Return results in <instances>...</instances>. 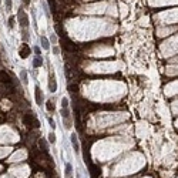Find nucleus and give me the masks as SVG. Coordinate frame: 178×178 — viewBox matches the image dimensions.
Wrapping results in <instances>:
<instances>
[{"instance_id":"obj_1","label":"nucleus","mask_w":178,"mask_h":178,"mask_svg":"<svg viewBox=\"0 0 178 178\" xmlns=\"http://www.w3.org/2000/svg\"><path fill=\"white\" fill-rule=\"evenodd\" d=\"M19 23H20V26H22L23 29H27L29 27V16L26 14L24 10H19Z\"/></svg>"},{"instance_id":"obj_2","label":"nucleus","mask_w":178,"mask_h":178,"mask_svg":"<svg viewBox=\"0 0 178 178\" xmlns=\"http://www.w3.org/2000/svg\"><path fill=\"white\" fill-rule=\"evenodd\" d=\"M0 80H2V83H3V84L9 86L10 88L13 90V83H12V78H10V76L6 73V71H0Z\"/></svg>"},{"instance_id":"obj_3","label":"nucleus","mask_w":178,"mask_h":178,"mask_svg":"<svg viewBox=\"0 0 178 178\" xmlns=\"http://www.w3.org/2000/svg\"><path fill=\"white\" fill-rule=\"evenodd\" d=\"M29 54H30V47L27 44H23L22 49L19 50V56L22 58H26V57H29Z\"/></svg>"},{"instance_id":"obj_4","label":"nucleus","mask_w":178,"mask_h":178,"mask_svg":"<svg viewBox=\"0 0 178 178\" xmlns=\"http://www.w3.org/2000/svg\"><path fill=\"white\" fill-rule=\"evenodd\" d=\"M49 88L51 93H54L56 90H57V81H56L54 76H51V74H50V77H49Z\"/></svg>"},{"instance_id":"obj_5","label":"nucleus","mask_w":178,"mask_h":178,"mask_svg":"<svg viewBox=\"0 0 178 178\" xmlns=\"http://www.w3.org/2000/svg\"><path fill=\"white\" fill-rule=\"evenodd\" d=\"M71 145H73V150L77 154L80 153V144H78V140H77L76 134H71Z\"/></svg>"},{"instance_id":"obj_6","label":"nucleus","mask_w":178,"mask_h":178,"mask_svg":"<svg viewBox=\"0 0 178 178\" xmlns=\"http://www.w3.org/2000/svg\"><path fill=\"white\" fill-rule=\"evenodd\" d=\"M34 95H36V103L37 104H41V103H43V94H41L40 87L36 86V88H34Z\"/></svg>"},{"instance_id":"obj_7","label":"nucleus","mask_w":178,"mask_h":178,"mask_svg":"<svg viewBox=\"0 0 178 178\" xmlns=\"http://www.w3.org/2000/svg\"><path fill=\"white\" fill-rule=\"evenodd\" d=\"M40 40H41V44H43V49H44V50H49V47H50L49 40H47L46 37H41Z\"/></svg>"},{"instance_id":"obj_8","label":"nucleus","mask_w":178,"mask_h":178,"mask_svg":"<svg viewBox=\"0 0 178 178\" xmlns=\"http://www.w3.org/2000/svg\"><path fill=\"white\" fill-rule=\"evenodd\" d=\"M46 108L50 111V113H51V111H54V103H53L51 100H49V101L46 103Z\"/></svg>"},{"instance_id":"obj_9","label":"nucleus","mask_w":178,"mask_h":178,"mask_svg":"<svg viewBox=\"0 0 178 178\" xmlns=\"http://www.w3.org/2000/svg\"><path fill=\"white\" fill-rule=\"evenodd\" d=\"M41 64H43V60H41L40 57L34 58V61H33V66H34V67H40Z\"/></svg>"},{"instance_id":"obj_10","label":"nucleus","mask_w":178,"mask_h":178,"mask_svg":"<svg viewBox=\"0 0 178 178\" xmlns=\"http://www.w3.org/2000/svg\"><path fill=\"white\" fill-rule=\"evenodd\" d=\"M71 171H73V167H71V164H67V165H66V177H70Z\"/></svg>"},{"instance_id":"obj_11","label":"nucleus","mask_w":178,"mask_h":178,"mask_svg":"<svg viewBox=\"0 0 178 178\" xmlns=\"http://www.w3.org/2000/svg\"><path fill=\"white\" fill-rule=\"evenodd\" d=\"M68 107V100L67 98H61V108H67Z\"/></svg>"},{"instance_id":"obj_12","label":"nucleus","mask_w":178,"mask_h":178,"mask_svg":"<svg viewBox=\"0 0 178 178\" xmlns=\"http://www.w3.org/2000/svg\"><path fill=\"white\" fill-rule=\"evenodd\" d=\"M49 141L51 143V144H54V143H56V135L53 134V132H50V134H49Z\"/></svg>"},{"instance_id":"obj_13","label":"nucleus","mask_w":178,"mask_h":178,"mask_svg":"<svg viewBox=\"0 0 178 178\" xmlns=\"http://www.w3.org/2000/svg\"><path fill=\"white\" fill-rule=\"evenodd\" d=\"M22 80L24 84H27V73L26 71H22Z\"/></svg>"},{"instance_id":"obj_14","label":"nucleus","mask_w":178,"mask_h":178,"mask_svg":"<svg viewBox=\"0 0 178 178\" xmlns=\"http://www.w3.org/2000/svg\"><path fill=\"white\" fill-rule=\"evenodd\" d=\"M6 9H7V12L12 10V0H6Z\"/></svg>"},{"instance_id":"obj_15","label":"nucleus","mask_w":178,"mask_h":178,"mask_svg":"<svg viewBox=\"0 0 178 178\" xmlns=\"http://www.w3.org/2000/svg\"><path fill=\"white\" fill-rule=\"evenodd\" d=\"M49 124H50V127H51L53 130L56 128V123H54V120H53V118H49Z\"/></svg>"},{"instance_id":"obj_16","label":"nucleus","mask_w":178,"mask_h":178,"mask_svg":"<svg viewBox=\"0 0 178 178\" xmlns=\"http://www.w3.org/2000/svg\"><path fill=\"white\" fill-rule=\"evenodd\" d=\"M9 26L10 27H14V17H10V20H9Z\"/></svg>"},{"instance_id":"obj_17","label":"nucleus","mask_w":178,"mask_h":178,"mask_svg":"<svg viewBox=\"0 0 178 178\" xmlns=\"http://www.w3.org/2000/svg\"><path fill=\"white\" fill-rule=\"evenodd\" d=\"M40 147L43 148V150H46V143H44L43 140H40Z\"/></svg>"},{"instance_id":"obj_18","label":"nucleus","mask_w":178,"mask_h":178,"mask_svg":"<svg viewBox=\"0 0 178 178\" xmlns=\"http://www.w3.org/2000/svg\"><path fill=\"white\" fill-rule=\"evenodd\" d=\"M51 41H53V43H56V41H57V37H56L54 34H51Z\"/></svg>"},{"instance_id":"obj_19","label":"nucleus","mask_w":178,"mask_h":178,"mask_svg":"<svg viewBox=\"0 0 178 178\" xmlns=\"http://www.w3.org/2000/svg\"><path fill=\"white\" fill-rule=\"evenodd\" d=\"M58 51H60V50H58L57 47H53V53H54V54H58Z\"/></svg>"},{"instance_id":"obj_20","label":"nucleus","mask_w":178,"mask_h":178,"mask_svg":"<svg viewBox=\"0 0 178 178\" xmlns=\"http://www.w3.org/2000/svg\"><path fill=\"white\" fill-rule=\"evenodd\" d=\"M34 51H36V54H40V49H39V47H36V49H34Z\"/></svg>"},{"instance_id":"obj_21","label":"nucleus","mask_w":178,"mask_h":178,"mask_svg":"<svg viewBox=\"0 0 178 178\" xmlns=\"http://www.w3.org/2000/svg\"><path fill=\"white\" fill-rule=\"evenodd\" d=\"M23 2H24L26 6H29V4H30V0H23Z\"/></svg>"}]
</instances>
